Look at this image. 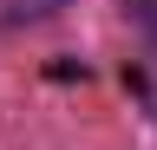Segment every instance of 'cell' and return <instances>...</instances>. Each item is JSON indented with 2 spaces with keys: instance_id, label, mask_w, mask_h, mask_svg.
Instances as JSON below:
<instances>
[{
  "instance_id": "cell-1",
  "label": "cell",
  "mask_w": 157,
  "mask_h": 150,
  "mask_svg": "<svg viewBox=\"0 0 157 150\" xmlns=\"http://www.w3.org/2000/svg\"><path fill=\"white\" fill-rule=\"evenodd\" d=\"M66 0H13V20H39V13H59Z\"/></svg>"
},
{
  "instance_id": "cell-2",
  "label": "cell",
  "mask_w": 157,
  "mask_h": 150,
  "mask_svg": "<svg viewBox=\"0 0 157 150\" xmlns=\"http://www.w3.org/2000/svg\"><path fill=\"white\" fill-rule=\"evenodd\" d=\"M124 7H131V13H137V20H144V26L157 33V0H124Z\"/></svg>"
}]
</instances>
